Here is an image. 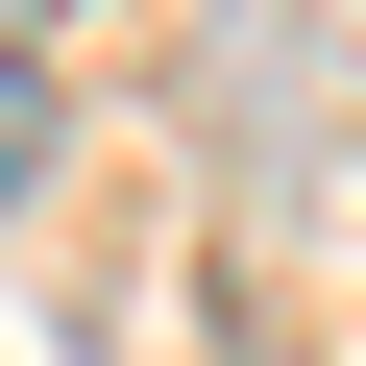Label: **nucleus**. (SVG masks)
Returning <instances> with one entry per match:
<instances>
[{
    "label": "nucleus",
    "mask_w": 366,
    "mask_h": 366,
    "mask_svg": "<svg viewBox=\"0 0 366 366\" xmlns=\"http://www.w3.org/2000/svg\"><path fill=\"white\" fill-rule=\"evenodd\" d=\"M25 171H49V74H0V196H25Z\"/></svg>",
    "instance_id": "f257e3e1"
}]
</instances>
